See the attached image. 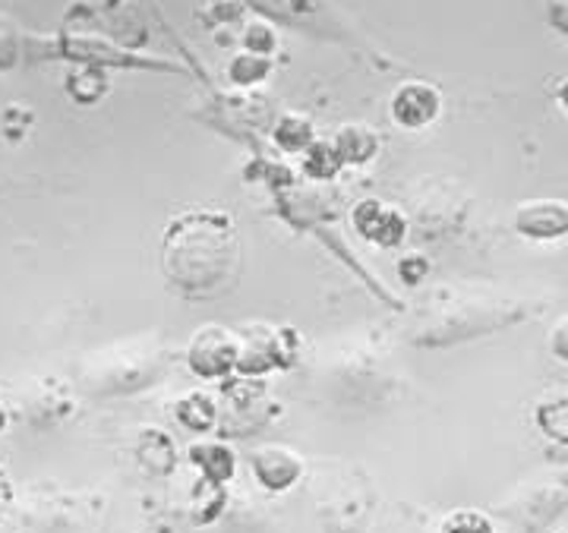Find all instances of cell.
<instances>
[{"label": "cell", "instance_id": "obj_1", "mask_svg": "<svg viewBox=\"0 0 568 533\" xmlns=\"http://www.w3.org/2000/svg\"><path fill=\"white\" fill-rule=\"evenodd\" d=\"M164 271L200 300L234 285L241 271V244L231 215L200 208L174 218L164 234Z\"/></svg>", "mask_w": 568, "mask_h": 533}, {"label": "cell", "instance_id": "obj_2", "mask_svg": "<svg viewBox=\"0 0 568 533\" xmlns=\"http://www.w3.org/2000/svg\"><path fill=\"white\" fill-rule=\"evenodd\" d=\"M429 297L433 300H429V309L420 316V335H417V341H424V345L467 341V338L511 326L525 312V307L515 297L487 294V290L439 287Z\"/></svg>", "mask_w": 568, "mask_h": 533}, {"label": "cell", "instance_id": "obj_3", "mask_svg": "<svg viewBox=\"0 0 568 533\" xmlns=\"http://www.w3.org/2000/svg\"><path fill=\"white\" fill-rule=\"evenodd\" d=\"M190 367L205 379L227 376L241 360V335L224 326H205L190 338Z\"/></svg>", "mask_w": 568, "mask_h": 533}, {"label": "cell", "instance_id": "obj_4", "mask_svg": "<svg viewBox=\"0 0 568 533\" xmlns=\"http://www.w3.org/2000/svg\"><path fill=\"white\" fill-rule=\"evenodd\" d=\"M439 111H443V95L429 82L410 80L398 85L392 95V121L405 130H424L439 117Z\"/></svg>", "mask_w": 568, "mask_h": 533}, {"label": "cell", "instance_id": "obj_5", "mask_svg": "<svg viewBox=\"0 0 568 533\" xmlns=\"http://www.w3.org/2000/svg\"><path fill=\"white\" fill-rule=\"evenodd\" d=\"M515 230L528 240L568 237V199H528L515 208Z\"/></svg>", "mask_w": 568, "mask_h": 533}, {"label": "cell", "instance_id": "obj_6", "mask_svg": "<svg viewBox=\"0 0 568 533\" xmlns=\"http://www.w3.org/2000/svg\"><path fill=\"white\" fill-rule=\"evenodd\" d=\"M351 222H354V227L364 234L369 244L395 246L402 244V237H405V218H402V212L392 208V205L379 203V199H364V203L351 212Z\"/></svg>", "mask_w": 568, "mask_h": 533}, {"label": "cell", "instance_id": "obj_7", "mask_svg": "<svg viewBox=\"0 0 568 533\" xmlns=\"http://www.w3.org/2000/svg\"><path fill=\"white\" fill-rule=\"evenodd\" d=\"M282 335V328L268 326H253L250 331H244L241 335V360H237V369L244 376H256V372L278 367L284 350V345L278 341Z\"/></svg>", "mask_w": 568, "mask_h": 533}, {"label": "cell", "instance_id": "obj_8", "mask_svg": "<svg viewBox=\"0 0 568 533\" xmlns=\"http://www.w3.org/2000/svg\"><path fill=\"white\" fill-rule=\"evenodd\" d=\"M253 471H256L265 490L282 492L301 476V458L284 445H268L253 458Z\"/></svg>", "mask_w": 568, "mask_h": 533}, {"label": "cell", "instance_id": "obj_9", "mask_svg": "<svg viewBox=\"0 0 568 533\" xmlns=\"http://www.w3.org/2000/svg\"><path fill=\"white\" fill-rule=\"evenodd\" d=\"M332 145L338 148V155H342L345 164H366L379 152V136L366 123H345L332 136Z\"/></svg>", "mask_w": 568, "mask_h": 533}, {"label": "cell", "instance_id": "obj_10", "mask_svg": "<svg viewBox=\"0 0 568 533\" xmlns=\"http://www.w3.org/2000/svg\"><path fill=\"white\" fill-rule=\"evenodd\" d=\"M265 17H275L284 22H301L313 25L323 17V0H250Z\"/></svg>", "mask_w": 568, "mask_h": 533}, {"label": "cell", "instance_id": "obj_11", "mask_svg": "<svg viewBox=\"0 0 568 533\" xmlns=\"http://www.w3.org/2000/svg\"><path fill=\"white\" fill-rule=\"evenodd\" d=\"M272 136H275V143L282 145L284 152H301V155L316 143L313 140V123L306 121L304 114H284L282 121L275 123Z\"/></svg>", "mask_w": 568, "mask_h": 533}, {"label": "cell", "instance_id": "obj_12", "mask_svg": "<svg viewBox=\"0 0 568 533\" xmlns=\"http://www.w3.org/2000/svg\"><path fill=\"white\" fill-rule=\"evenodd\" d=\"M537 427L547 432L549 439L568 445V394L549 398L537 408Z\"/></svg>", "mask_w": 568, "mask_h": 533}, {"label": "cell", "instance_id": "obj_13", "mask_svg": "<svg viewBox=\"0 0 568 533\" xmlns=\"http://www.w3.org/2000/svg\"><path fill=\"white\" fill-rule=\"evenodd\" d=\"M342 155H338V148L332 143H313L304 152V171L310 177H316V181H328V177H335V171L342 167Z\"/></svg>", "mask_w": 568, "mask_h": 533}, {"label": "cell", "instance_id": "obj_14", "mask_svg": "<svg viewBox=\"0 0 568 533\" xmlns=\"http://www.w3.org/2000/svg\"><path fill=\"white\" fill-rule=\"evenodd\" d=\"M268 70H272V61L265 58V54H253V51H244V54H237L231 66H227V76L234 82H241V85H253V82H260L268 76Z\"/></svg>", "mask_w": 568, "mask_h": 533}, {"label": "cell", "instance_id": "obj_15", "mask_svg": "<svg viewBox=\"0 0 568 533\" xmlns=\"http://www.w3.org/2000/svg\"><path fill=\"white\" fill-rule=\"evenodd\" d=\"M193 461H196L212 480H227L231 471H234V458H231V451L224 449V445H196V449H193Z\"/></svg>", "mask_w": 568, "mask_h": 533}, {"label": "cell", "instance_id": "obj_16", "mask_svg": "<svg viewBox=\"0 0 568 533\" xmlns=\"http://www.w3.org/2000/svg\"><path fill=\"white\" fill-rule=\"evenodd\" d=\"M178 417L190 430H209L215 423V404L209 401V394H186L178 408Z\"/></svg>", "mask_w": 568, "mask_h": 533}, {"label": "cell", "instance_id": "obj_17", "mask_svg": "<svg viewBox=\"0 0 568 533\" xmlns=\"http://www.w3.org/2000/svg\"><path fill=\"white\" fill-rule=\"evenodd\" d=\"M443 533H496L487 514L480 512H455L443 524Z\"/></svg>", "mask_w": 568, "mask_h": 533}, {"label": "cell", "instance_id": "obj_18", "mask_svg": "<svg viewBox=\"0 0 568 533\" xmlns=\"http://www.w3.org/2000/svg\"><path fill=\"white\" fill-rule=\"evenodd\" d=\"M244 44H246V51H253V54H272L275 51V32L265 25V22H253L250 29H246V35H244Z\"/></svg>", "mask_w": 568, "mask_h": 533}, {"label": "cell", "instance_id": "obj_19", "mask_svg": "<svg viewBox=\"0 0 568 533\" xmlns=\"http://www.w3.org/2000/svg\"><path fill=\"white\" fill-rule=\"evenodd\" d=\"M549 350H552L559 360H566L568 363V312L566 316H559L556 326L549 328Z\"/></svg>", "mask_w": 568, "mask_h": 533}, {"label": "cell", "instance_id": "obj_20", "mask_svg": "<svg viewBox=\"0 0 568 533\" xmlns=\"http://www.w3.org/2000/svg\"><path fill=\"white\" fill-rule=\"evenodd\" d=\"M547 17L552 29L568 35V0H547Z\"/></svg>", "mask_w": 568, "mask_h": 533}, {"label": "cell", "instance_id": "obj_21", "mask_svg": "<svg viewBox=\"0 0 568 533\" xmlns=\"http://www.w3.org/2000/svg\"><path fill=\"white\" fill-rule=\"evenodd\" d=\"M556 102L562 104V107H566V111H568V76L562 82H559V89H556Z\"/></svg>", "mask_w": 568, "mask_h": 533}, {"label": "cell", "instance_id": "obj_22", "mask_svg": "<svg viewBox=\"0 0 568 533\" xmlns=\"http://www.w3.org/2000/svg\"><path fill=\"white\" fill-rule=\"evenodd\" d=\"M559 533H568V527H566V531H559Z\"/></svg>", "mask_w": 568, "mask_h": 533}]
</instances>
